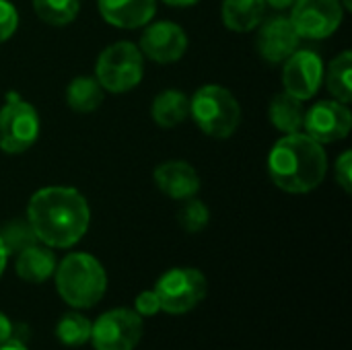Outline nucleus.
I'll list each match as a JSON object with an SVG mask.
<instances>
[{"label": "nucleus", "mask_w": 352, "mask_h": 350, "mask_svg": "<svg viewBox=\"0 0 352 350\" xmlns=\"http://www.w3.org/2000/svg\"><path fill=\"white\" fill-rule=\"evenodd\" d=\"M0 350H29V349L23 344V340H19V338H8L4 344H0Z\"/></svg>", "instance_id": "31"}, {"label": "nucleus", "mask_w": 352, "mask_h": 350, "mask_svg": "<svg viewBox=\"0 0 352 350\" xmlns=\"http://www.w3.org/2000/svg\"><path fill=\"white\" fill-rule=\"evenodd\" d=\"M105 23L118 29H138L155 19L157 0H97Z\"/></svg>", "instance_id": "15"}, {"label": "nucleus", "mask_w": 352, "mask_h": 350, "mask_svg": "<svg viewBox=\"0 0 352 350\" xmlns=\"http://www.w3.org/2000/svg\"><path fill=\"white\" fill-rule=\"evenodd\" d=\"M142 76L144 56L132 41H116L97 58L95 78L107 93H128L140 85Z\"/></svg>", "instance_id": "5"}, {"label": "nucleus", "mask_w": 352, "mask_h": 350, "mask_svg": "<svg viewBox=\"0 0 352 350\" xmlns=\"http://www.w3.org/2000/svg\"><path fill=\"white\" fill-rule=\"evenodd\" d=\"M12 332H14L12 322L4 314H0V344H4L8 338H12Z\"/></svg>", "instance_id": "29"}, {"label": "nucleus", "mask_w": 352, "mask_h": 350, "mask_svg": "<svg viewBox=\"0 0 352 350\" xmlns=\"http://www.w3.org/2000/svg\"><path fill=\"white\" fill-rule=\"evenodd\" d=\"M27 221L39 243L52 250H66L76 245L89 231L91 208L78 190L47 186L29 198Z\"/></svg>", "instance_id": "1"}, {"label": "nucleus", "mask_w": 352, "mask_h": 350, "mask_svg": "<svg viewBox=\"0 0 352 350\" xmlns=\"http://www.w3.org/2000/svg\"><path fill=\"white\" fill-rule=\"evenodd\" d=\"M303 118H305V107H303L301 99H297L285 91L272 97V101L268 105V120L278 132H283V134L301 132Z\"/></svg>", "instance_id": "19"}, {"label": "nucleus", "mask_w": 352, "mask_h": 350, "mask_svg": "<svg viewBox=\"0 0 352 350\" xmlns=\"http://www.w3.org/2000/svg\"><path fill=\"white\" fill-rule=\"evenodd\" d=\"M352 52L344 50L340 52L328 66L326 72V85L328 91L334 95L336 101L340 103H351L352 101Z\"/></svg>", "instance_id": "21"}, {"label": "nucleus", "mask_w": 352, "mask_h": 350, "mask_svg": "<svg viewBox=\"0 0 352 350\" xmlns=\"http://www.w3.org/2000/svg\"><path fill=\"white\" fill-rule=\"evenodd\" d=\"M190 116L210 138H231L241 124L237 97L221 85H204L190 97Z\"/></svg>", "instance_id": "4"}, {"label": "nucleus", "mask_w": 352, "mask_h": 350, "mask_svg": "<svg viewBox=\"0 0 352 350\" xmlns=\"http://www.w3.org/2000/svg\"><path fill=\"white\" fill-rule=\"evenodd\" d=\"M6 262H8V252H6V248H4V243L0 239V276H2V272L6 268Z\"/></svg>", "instance_id": "33"}, {"label": "nucleus", "mask_w": 352, "mask_h": 350, "mask_svg": "<svg viewBox=\"0 0 352 350\" xmlns=\"http://www.w3.org/2000/svg\"><path fill=\"white\" fill-rule=\"evenodd\" d=\"M155 186L171 200H188L200 190V175L188 161H165L153 173Z\"/></svg>", "instance_id": "14"}, {"label": "nucleus", "mask_w": 352, "mask_h": 350, "mask_svg": "<svg viewBox=\"0 0 352 350\" xmlns=\"http://www.w3.org/2000/svg\"><path fill=\"white\" fill-rule=\"evenodd\" d=\"M41 122L37 109L23 97H12L0 107V151L21 155L39 138Z\"/></svg>", "instance_id": "7"}, {"label": "nucleus", "mask_w": 352, "mask_h": 350, "mask_svg": "<svg viewBox=\"0 0 352 350\" xmlns=\"http://www.w3.org/2000/svg\"><path fill=\"white\" fill-rule=\"evenodd\" d=\"M264 2H266V6H270L274 10H287V8L293 6L295 0H264Z\"/></svg>", "instance_id": "30"}, {"label": "nucleus", "mask_w": 352, "mask_h": 350, "mask_svg": "<svg viewBox=\"0 0 352 350\" xmlns=\"http://www.w3.org/2000/svg\"><path fill=\"white\" fill-rule=\"evenodd\" d=\"M266 14L264 0H223L221 17L227 29L235 33L254 31Z\"/></svg>", "instance_id": "18"}, {"label": "nucleus", "mask_w": 352, "mask_h": 350, "mask_svg": "<svg viewBox=\"0 0 352 350\" xmlns=\"http://www.w3.org/2000/svg\"><path fill=\"white\" fill-rule=\"evenodd\" d=\"M91 326L93 322H89L85 316L76 314V311H68L60 318L58 326H56V338L70 349L82 347L87 342H91Z\"/></svg>", "instance_id": "23"}, {"label": "nucleus", "mask_w": 352, "mask_h": 350, "mask_svg": "<svg viewBox=\"0 0 352 350\" xmlns=\"http://www.w3.org/2000/svg\"><path fill=\"white\" fill-rule=\"evenodd\" d=\"M184 204H182V208H179V212H177V221H179V225H182V229L186 231V233H192V235H196V233H200L202 229H206V225H208V221H210V210H208V206L202 202V200H198L196 196H192V198H188V200H182Z\"/></svg>", "instance_id": "25"}, {"label": "nucleus", "mask_w": 352, "mask_h": 350, "mask_svg": "<svg viewBox=\"0 0 352 350\" xmlns=\"http://www.w3.org/2000/svg\"><path fill=\"white\" fill-rule=\"evenodd\" d=\"M283 64L285 93L301 101L314 99L324 80V62L320 54L314 50H295Z\"/></svg>", "instance_id": "11"}, {"label": "nucleus", "mask_w": 352, "mask_h": 350, "mask_svg": "<svg viewBox=\"0 0 352 350\" xmlns=\"http://www.w3.org/2000/svg\"><path fill=\"white\" fill-rule=\"evenodd\" d=\"M328 171L324 144L303 132L285 134L268 155V175L287 194H309L322 186Z\"/></svg>", "instance_id": "2"}, {"label": "nucleus", "mask_w": 352, "mask_h": 350, "mask_svg": "<svg viewBox=\"0 0 352 350\" xmlns=\"http://www.w3.org/2000/svg\"><path fill=\"white\" fill-rule=\"evenodd\" d=\"M14 270L19 278H23L25 283H31V285L45 283L56 272V256L52 248L43 243H35L16 254Z\"/></svg>", "instance_id": "16"}, {"label": "nucleus", "mask_w": 352, "mask_h": 350, "mask_svg": "<svg viewBox=\"0 0 352 350\" xmlns=\"http://www.w3.org/2000/svg\"><path fill=\"white\" fill-rule=\"evenodd\" d=\"M66 105L76 113H91L103 101V87L95 76H76L66 87Z\"/></svg>", "instance_id": "20"}, {"label": "nucleus", "mask_w": 352, "mask_h": 350, "mask_svg": "<svg viewBox=\"0 0 352 350\" xmlns=\"http://www.w3.org/2000/svg\"><path fill=\"white\" fill-rule=\"evenodd\" d=\"M142 338V318L134 309L118 307L99 316L91 326L95 350H134Z\"/></svg>", "instance_id": "8"}, {"label": "nucleus", "mask_w": 352, "mask_h": 350, "mask_svg": "<svg viewBox=\"0 0 352 350\" xmlns=\"http://www.w3.org/2000/svg\"><path fill=\"white\" fill-rule=\"evenodd\" d=\"M351 128L352 113L346 103H340L336 99H324L305 109L303 130L320 144L344 140L351 134Z\"/></svg>", "instance_id": "10"}, {"label": "nucleus", "mask_w": 352, "mask_h": 350, "mask_svg": "<svg viewBox=\"0 0 352 350\" xmlns=\"http://www.w3.org/2000/svg\"><path fill=\"white\" fill-rule=\"evenodd\" d=\"M0 239H2V243H4L8 256H10V254L16 256L19 252H23V250H27V248L39 243V239H37L33 227L29 225L27 217H25V219H12V221L4 223V225L0 227Z\"/></svg>", "instance_id": "24"}, {"label": "nucleus", "mask_w": 352, "mask_h": 350, "mask_svg": "<svg viewBox=\"0 0 352 350\" xmlns=\"http://www.w3.org/2000/svg\"><path fill=\"white\" fill-rule=\"evenodd\" d=\"M56 289L58 295L76 309H89L97 305L107 291V274L101 262L85 252L68 254L56 264Z\"/></svg>", "instance_id": "3"}, {"label": "nucleus", "mask_w": 352, "mask_h": 350, "mask_svg": "<svg viewBox=\"0 0 352 350\" xmlns=\"http://www.w3.org/2000/svg\"><path fill=\"white\" fill-rule=\"evenodd\" d=\"M340 2H342L344 10H352V0H340Z\"/></svg>", "instance_id": "34"}, {"label": "nucleus", "mask_w": 352, "mask_h": 350, "mask_svg": "<svg viewBox=\"0 0 352 350\" xmlns=\"http://www.w3.org/2000/svg\"><path fill=\"white\" fill-rule=\"evenodd\" d=\"M190 116V97L177 89L161 91L151 103V118L161 128H175Z\"/></svg>", "instance_id": "17"}, {"label": "nucleus", "mask_w": 352, "mask_h": 350, "mask_svg": "<svg viewBox=\"0 0 352 350\" xmlns=\"http://www.w3.org/2000/svg\"><path fill=\"white\" fill-rule=\"evenodd\" d=\"M144 58L157 64H173L188 50L186 31L173 21H151L140 35V45Z\"/></svg>", "instance_id": "12"}, {"label": "nucleus", "mask_w": 352, "mask_h": 350, "mask_svg": "<svg viewBox=\"0 0 352 350\" xmlns=\"http://www.w3.org/2000/svg\"><path fill=\"white\" fill-rule=\"evenodd\" d=\"M159 297L161 311L171 316H184L192 311L208 291L206 276L198 268L179 266L167 270L153 289Z\"/></svg>", "instance_id": "6"}, {"label": "nucleus", "mask_w": 352, "mask_h": 350, "mask_svg": "<svg viewBox=\"0 0 352 350\" xmlns=\"http://www.w3.org/2000/svg\"><path fill=\"white\" fill-rule=\"evenodd\" d=\"M39 21L52 27L70 25L80 10V0H31Z\"/></svg>", "instance_id": "22"}, {"label": "nucleus", "mask_w": 352, "mask_h": 350, "mask_svg": "<svg viewBox=\"0 0 352 350\" xmlns=\"http://www.w3.org/2000/svg\"><path fill=\"white\" fill-rule=\"evenodd\" d=\"M258 27L260 29L256 35V47L266 62L283 64L295 50H299L301 37L289 17L283 14H274L270 19L264 17Z\"/></svg>", "instance_id": "13"}, {"label": "nucleus", "mask_w": 352, "mask_h": 350, "mask_svg": "<svg viewBox=\"0 0 352 350\" xmlns=\"http://www.w3.org/2000/svg\"><path fill=\"white\" fill-rule=\"evenodd\" d=\"M169 6H175V8H186V6H194L198 0H161Z\"/></svg>", "instance_id": "32"}, {"label": "nucleus", "mask_w": 352, "mask_h": 350, "mask_svg": "<svg viewBox=\"0 0 352 350\" xmlns=\"http://www.w3.org/2000/svg\"><path fill=\"white\" fill-rule=\"evenodd\" d=\"M19 29V12L10 0H0V43L8 41Z\"/></svg>", "instance_id": "26"}, {"label": "nucleus", "mask_w": 352, "mask_h": 350, "mask_svg": "<svg viewBox=\"0 0 352 350\" xmlns=\"http://www.w3.org/2000/svg\"><path fill=\"white\" fill-rule=\"evenodd\" d=\"M289 19L301 39H326L342 25L344 6L340 0H295Z\"/></svg>", "instance_id": "9"}, {"label": "nucleus", "mask_w": 352, "mask_h": 350, "mask_svg": "<svg viewBox=\"0 0 352 350\" xmlns=\"http://www.w3.org/2000/svg\"><path fill=\"white\" fill-rule=\"evenodd\" d=\"M334 177H336V184L346 192H352V153L351 151H344L338 159H336V165H334Z\"/></svg>", "instance_id": "27"}, {"label": "nucleus", "mask_w": 352, "mask_h": 350, "mask_svg": "<svg viewBox=\"0 0 352 350\" xmlns=\"http://www.w3.org/2000/svg\"><path fill=\"white\" fill-rule=\"evenodd\" d=\"M134 311H136L140 318H151V316L161 314V303H159L157 293H155V291H144V293H140V295L134 299Z\"/></svg>", "instance_id": "28"}]
</instances>
